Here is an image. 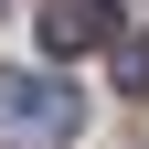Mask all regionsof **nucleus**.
Masks as SVG:
<instances>
[{
    "label": "nucleus",
    "instance_id": "nucleus-1",
    "mask_svg": "<svg viewBox=\"0 0 149 149\" xmlns=\"http://www.w3.org/2000/svg\"><path fill=\"white\" fill-rule=\"evenodd\" d=\"M85 96L53 74H0V149H74Z\"/></svg>",
    "mask_w": 149,
    "mask_h": 149
},
{
    "label": "nucleus",
    "instance_id": "nucleus-2",
    "mask_svg": "<svg viewBox=\"0 0 149 149\" xmlns=\"http://www.w3.org/2000/svg\"><path fill=\"white\" fill-rule=\"evenodd\" d=\"M43 43L53 53H107L117 43V0H43Z\"/></svg>",
    "mask_w": 149,
    "mask_h": 149
},
{
    "label": "nucleus",
    "instance_id": "nucleus-3",
    "mask_svg": "<svg viewBox=\"0 0 149 149\" xmlns=\"http://www.w3.org/2000/svg\"><path fill=\"white\" fill-rule=\"evenodd\" d=\"M117 85H139V96H149V32H139V43H117Z\"/></svg>",
    "mask_w": 149,
    "mask_h": 149
}]
</instances>
